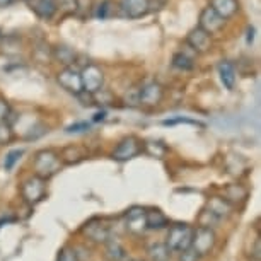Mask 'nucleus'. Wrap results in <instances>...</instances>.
Returning a JSON list of instances; mask_svg holds the SVG:
<instances>
[{
    "label": "nucleus",
    "instance_id": "c85d7f7f",
    "mask_svg": "<svg viewBox=\"0 0 261 261\" xmlns=\"http://www.w3.org/2000/svg\"><path fill=\"white\" fill-rule=\"evenodd\" d=\"M22 155H24L22 149H14V150L9 152V154L6 155V161H4V167H6V171H11L12 167L16 166L19 161H21Z\"/></svg>",
    "mask_w": 261,
    "mask_h": 261
},
{
    "label": "nucleus",
    "instance_id": "c9c22d12",
    "mask_svg": "<svg viewBox=\"0 0 261 261\" xmlns=\"http://www.w3.org/2000/svg\"><path fill=\"white\" fill-rule=\"evenodd\" d=\"M17 0H0V7H9L12 4H16Z\"/></svg>",
    "mask_w": 261,
    "mask_h": 261
},
{
    "label": "nucleus",
    "instance_id": "dca6fc26",
    "mask_svg": "<svg viewBox=\"0 0 261 261\" xmlns=\"http://www.w3.org/2000/svg\"><path fill=\"white\" fill-rule=\"evenodd\" d=\"M219 77L222 86L227 91L236 89V81H238V73H236V67L230 60H222L219 63Z\"/></svg>",
    "mask_w": 261,
    "mask_h": 261
},
{
    "label": "nucleus",
    "instance_id": "c756f323",
    "mask_svg": "<svg viewBox=\"0 0 261 261\" xmlns=\"http://www.w3.org/2000/svg\"><path fill=\"white\" fill-rule=\"evenodd\" d=\"M14 139L12 126L7 125L6 121H0V145H6Z\"/></svg>",
    "mask_w": 261,
    "mask_h": 261
},
{
    "label": "nucleus",
    "instance_id": "2eb2a0df",
    "mask_svg": "<svg viewBox=\"0 0 261 261\" xmlns=\"http://www.w3.org/2000/svg\"><path fill=\"white\" fill-rule=\"evenodd\" d=\"M26 4L39 19L51 21L57 16L55 2H51V0H26Z\"/></svg>",
    "mask_w": 261,
    "mask_h": 261
},
{
    "label": "nucleus",
    "instance_id": "a211bd4d",
    "mask_svg": "<svg viewBox=\"0 0 261 261\" xmlns=\"http://www.w3.org/2000/svg\"><path fill=\"white\" fill-rule=\"evenodd\" d=\"M77 58V53L67 45H58L55 48H51V60L60 63L62 67H73Z\"/></svg>",
    "mask_w": 261,
    "mask_h": 261
},
{
    "label": "nucleus",
    "instance_id": "72a5a7b5",
    "mask_svg": "<svg viewBox=\"0 0 261 261\" xmlns=\"http://www.w3.org/2000/svg\"><path fill=\"white\" fill-rule=\"evenodd\" d=\"M11 111H12V108H11V105H9V101L6 99V97L0 96V121H6Z\"/></svg>",
    "mask_w": 261,
    "mask_h": 261
},
{
    "label": "nucleus",
    "instance_id": "9b49d317",
    "mask_svg": "<svg viewBox=\"0 0 261 261\" xmlns=\"http://www.w3.org/2000/svg\"><path fill=\"white\" fill-rule=\"evenodd\" d=\"M186 45H188L196 55H198V53H206L212 48V36L206 31H203L200 26H195L186 34Z\"/></svg>",
    "mask_w": 261,
    "mask_h": 261
},
{
    "label": "nucleus",
    "instance_id": "423d86ee",
    "mask_svg": "<svg viewBox=\"0 0 261 261\" xmlns=\"http://www.w3.org/2000/svg\"><path fill=\"white\" fill-rule=\"evenodd\" d=\"M142 152V142L137 139L135 135H128L123 140H120V144L115 147V150L111 152V157L115 161H130L137 157Z\"/></svg>",
    "mask_w": 261,
    "mask_h": 261
},
{
    "label": "nucleus",
    "instance_id": "2f4dec72",
    "mask_svg": "<svg viewBox=\"0 0 261 261\" xmlns=\"http://www.w3.org/2000/svg\"><path fill=\"white\" fill-rule=\"evenodd\" d=\"M181 253V256H179V261H198L201 256L196 253V251L191 248H186V249H183V251H179Z\"/></svg>",
    "mask_w": 261,
    "mask_h": 261
},
{
    "label": "nucleus",
    "instance_id": "cd10ccee",
    "mask_svg": "<svg viewBox=\"0 0 261 261\" xmlns=\"http://www.w3.org/2000/svg\"><path fill=\"white\" fill-rule=\"evenodd\" d=\"M113 7H115V4H113V0H102L96 9V17L101 19V21H105L113 14Z\"/></svg>",
    "mask_w": 261,
    "mask_h": 261
},
{
    "label": "nucleus",
    "instance_id": "4468645a",
    "mask_svg": "<svg viewBox=\"0 0 261 261\" xmlns=\"http://www.w3.org/2000/svg\"><path fill=\"white\" fill-rule=\"evenodd\" d=\"M206 212H208L215 220L227 219L230 215V212H232V205L225 198H222V196H212V198L206 201Z\"/></svg>",
    "mask_w": 261,
    "mask_h": 261
},
{
    "label": "nucleus",
    "instance_id": "7ed1b4c3",
    "mask_svg": "<svg viewBox=\"0 0 261 261\" xmlns=\"http://www.w3.org/2000/svg\"><path fill=\"white\" fill-rule=\"evenodd\" d=\"M21 195H22V200L26 201L28 205L39 203L46 195V179L39 178L36 174L24 179L21 185Z\"/></svg>",
    "mask_w": 261,
    "mask_h": 261
},
{
    "label": "nucleus",
    "instance_id": "5701e85b",
    "mask_svg": "<svg viewBox=\"0 0 261 261\" xmlns=\"http://www.w3.org/2000/svg\"><path fill=\"white\" fill-rule=\"evenodd\" d=\"M149 256L152 261H169L171 258V249L167 248L166 243H157V244H152L149 248Z\"/></svg>",
    "mask_w": 261,
    "mask_h": 261
},
{
    "label": "nucleus",
    "instance_id": "9d476101",
    "mask_svg": "<svg viewBox=\"0 0 261 261\" xmlns=\"http://www.w3.org/2000/svg\"><path fill=\"white\" fill-rule=\"evenodd\" d=\"M121 16L128 19H142L150 12V0H120Z\"/></svg>",
    "mask_w": 261,
    "mask_h": 261
},
{
    "label": "nucleus",
    "instance_id": "4c0bfd02",
    "mask_svg": "<svg viewBox=\"0 0 261 261\" xmlns=\"http://www.w3.org/2000/svg\"><path fill=\"white\" fill-rule=\"evenodd\" d=\"M105 115H106V113H105V111H102V113H97V115H96V118H94V120H96V121H99V120H102V118H105Z\"/></svg>",
    "mask_w": 261,
    "mask_h": 261
},
{
    "label": "nucleus",
    "instance_id": "aec40b11",
    "mask_svg": "<svg viewBox=\"0 0 261 261\" xmlns=\"http://www.w3.org/2000/svg\"><path fill=\"white\" fill-rule=\"evenodd\" d=\"M84 159H86V150L79 145H68L60 154V161H63L65 164H77Z\"/></svg>",
    "mask_w": 261,
    "mask_h": 261
},
{
    "label": "nucleus",
    "instance_id": "f257e3e1",
    "mask_svg": "<svg viewBox=\"0 0 261 261\" xmlns=\"http://www.w3.org/2000/svg\"><path fill=\"white\" fill-rule=\"evenodd\" d=\"M60 166H62L60 154L51 149L39 150L38 154L34 155V161H33L34 174L43 179H50L51 176H55L57 172L60 171Z\"/></svg>",
    "mask_w": 261,
    "mask_h": 261
},
{
    "label": "nucleus",
    "instance_id": "f8f14e48",
    "mask_svg": "<svg viewBox=\"0 0 261 261\" xmlns=\"http://www.w3.org/2000/svg\"><path fill=\"white\" fill-rule=\"evenodd\" d=\"M84 234L87 236V238H91L92 241H96V243H106L108 239H111V229L105 225L102 220H91L89 224H86V227H84Z\"/></svg>",
    "mask_w": 261,
    "mask_h": 261
},
{
    "label": "nucleus",
    "instance_id": "b1692460",
    "mask_svg": "<svg viewBox=\"0 0 261 261\" xmlns=\"http://www.w3.org/2000/svg\"><path fill=\"white\" fill-rule=\"evenodd\" d=\"M142 149H145V152L152 157H157V159H162L167 152V147L162 144L159 140H150V142H145L142 144Z\"/></svg>",
    "mask_w": 261,
    "mask_h": 261
},
{
    "label": "nucleus",
    "instance_id": "6e6552de",
    "mask_svg": "<svg viewBox=\"0 0 261 261\" xmlns=\"http://www.w3.org/2000/svg\"><path fill=\"white\" fill-rule=\"evenodd\" d=\"M215 232L206 225H200L198 229L193 230V241H191V248H193L200 256L208 254L215 246Z\"/></svg>",
    "mask_w": 261,
    "mask_h": 261
},
{
    "label": "nucleus",
    "instance_id": "412c9836",
    "mask_svg": "<svg viewBox=\"0 0 261 261\" xmlns=\"http://www.w3.org/2000/svg\"><path fill=\"white\" fill-rule=\"evenodd\" d=\"M145 225H147V229L159 230L167 225V219H166V215L157 208L145 210Z\"/></svg>",
    "mask_w": 261,
    "mask_h": 261
},
{
    "label": "nucleus",
    "instance_id": "39448f33",
    "mask_svg": "<svg viewBox=\"0 0 261 261\" xmlns=\"http://www.w3.org/2000/svg\"><path fill=\"white\" fill-rule=\"evenodd\" d=\"M57 82L62 89H65L68 94H72L75 97L81 94V92H84L81 72H79L75 67H62V70H58L57 73Z\"/></svg>",
    "mask_w": 261,
    "mask_h": 261
},
{
    "label": "nucleus",
    "instance_id": "f704fd0d",
    "mask_svg": "<svg viewBox=\"0 0 261 261\" xmlns=\"http://www.w3.org/2000/svg\"><path fill=\"white\" fill-rule=\"evenodd\" d=\"M164 125H176V123H186V125H195V126H203L201 123L195 121V120H188V118H176V120H166L162 121Z\"/></svg>",
    "mask_w": 261,
    "mask_h": 261
},
{
    "label": "nucleus",
    "instance_id": "ea45409f",
    "mask_svg": "<svg viewBox=\"0 0 261 261\" xmlns=\"http://www.w3.org/2000/svg\"><path fill=\"white\" fill-rule=\"evenodd\" d=\"M51 2H55V0H51Z\"/></svg>",
    "mask_w": 261,
    "mask_h": 261
},
{
    "label": "nucleus",
    "instance_id": "f3484780",
    "mask_svg": "<svg viewBox=\"0 0 261 261\" xmlns=\"http://www.w3.org/2000/svg\"><path fill=\"white\" fill-rule=\"evenodd\" d=\"M210 7L214 9L220 17H224L225 21L232 19L236 14L239 12L238 0H210Z\"/></svg>",
    "mask_w": 261,
    "mask_h": 261
},
{
    "label": "nucleus",
    "instance_id": "58836bf2",
    "mask_svg": "<svg viewBox=\"0 0 261 261\" xmlns=\"http://www.w3.org/2000/svg\"><path fill=\"white\" fill-rule=\"evenodd\" d=\"M2 39H4V34L0 33V45H2Z\"/></svg>",
    "mask_w": 261,
    "mask_h": 261
},
{
    "label": "nucleus",
    "instance_id": "473e14b6",
    "mask_svg": "<svg viewBox=\"0 0 261 261\" xmlns=\"http://www.w3.org/2000/svg\"><path fill=\"white\" fill-rule=\"evenodd\" d=\"M57 261H79L75 249H72V248H63V249L60 251V254H58V259H57Z\"/></svg>",
    "mask_w": 261,
    "mask_h": 261
},
{
    "label": "nucleus",
    "instance_id": "1a4fd4ad",
    "mask_svg": "<svg viewBox=\"0 0 261 261\" xmlns=\"http://www.w3.org/2000/svg\"><path fill=\"white\" fill-rule=\"evenodd\" d=\"M225 19L220 17L219 14H217L214 9H212L210 6H206L201 9L200 16H198V26L203 29V31H206L210 34V36H214V34H219L220 31L224 29L225 26Z\"/></svg>",
    "mask_w": 261,
    "mask_h": 261
},
{
    "label": "nucleus",
    "instance_id": "e433bc0d",
    "mask_svg": "<svg viewBox=\"0 0 261 261\" xmlns=\"http://www.w3.org/2000/svg\"><path fill=\"white\" fill-rule=\"evenodd\" d=\"M248 33H249V36H248V43H251V41H253V33H254V29H253V28H249V29H248Z\"/></svg>",
    "mask_w": 261,
    "mask_h": 261
},
{
    "label": "nucleus",
    "instance_id": "a878e982",
    "mask_svg": "<svg viewBox=\"0 0 261 261\" xmlns=\"http://www.w3.org/2000/svg\"><path fill=\"white\" fill-rule=\"evenodd\" d=\"M94 11V0H75V16L86 19Z\"/></svg>",
    "mask_w": 261,
    "mask_h": 261
},
{
    "label": "nucleus",
    "instance_id": "7c9ffc66",
    "mask_svg": "<svg viewBox=\"0 0 261 261\" xmlns=\"http://www.w3.org/2000/svg\"><path fill=\"white\" fill-rule=\"evenodd\" d=\"M91 130V125L87 121H77V123H72L70 126L65 128L67 134H84V132H89Z\"/></svg>",
    "mask_w": 261,
    "mask_h": 261
},
{
    "label": "nucleus",
    "instance_id": "4be33fe9",
    "mask_svg": "<svg viewBox=\"0 0 261 261\" xmlns=\"http://www.w3.org/2000/svg\"><path fill=\"white\" fill-rule=\"evenodd\" d=\"M172 67L178 68L181 72H190L195 68V58L190 57L186 51H176L172 55Z\"/></svg>",
    "mask_w": 261,
    "mask_h": 261
},
{
    "label": "nucleus",
    "instance_id": "393cba45",
    "mask_svg": "<svg viewBox=\"0 0 261 261\" xmlns=\"http://www.w3.org/2000/svg\"><path fill=\"white\" fill-rule=\"evenodd\" d=\"M108 244V254H110V258H113L115 261H125L126 259V253L125 249L121 248V244L118 243L115 239H108L106 241Z\"/></svg>",
    "mask_w": 261,
    "mask_h": 261
},
{
    "label": "nucleus",
    "instance_id": "ddd939ff",
    "mask_svg": "<svg viewBox=\"0 0 261 261\" xmlns=\"http://www.w3.org/2000/svg\"><path fill=\"white\" fill-rule=\"evenodd\" d=\"M126 227L130 232L142 234L147 229L145 225V208L142 206H132L126 212Z\"/></svg>",
    "mask_w": 261,
    "mask_h": 261
},
{
    "label": "nucleus",
    "instance_id": "f03ea898",
    "mask_svg": "<svg viewBox=\"0 0 261 261\" xmlns=\"http://www.w3.org/2000/svg\"><path fill=\"white\" fill-rule=\"evenodd\" d=\"M193 227L186 224H174L169 227V232H167V241L166 246L171 251H183L191 246V241H193Z\"/></svg>",
    "mask_w": 261,
    "mask_h": 261
},
{
    "label": "nucleus",
    "instance_id": "bb28decb",
    "mask_svg": "<svg viewBox=\"0 0 261 261\" xmlns=\"http://www.w3.org/2000/svg\"><path fill=\"white\" fill-rule=\"evenodd\" d=\"M55 9L62 16H75V0H55Z\"/></svg>",
    "mask_w": 261,
    "mask_h": 261
},
{
    "label": "nucleus",
    "instance_id": "6ab92c4d",
    "mask_svg": "<svg viewBox=\"0 0 261 261\" xmlns=\"http://www.w3.org/2000/svg\"><path fill=\"white\" fill-rule=\"evenodd\" d=\"M224 198L229 201L230 205H236V203H241L248 198V190L244 188L243 185H227L224 190Z\"/></svg>",
    "mask_w": 261,
    "mask_h": 261
},
{
    "label": "nucleus",
    "instance_id": "20e7f679",
    "mask_svg": "<svg viewBox=\"0 0 261 261\" xmlns=\"http://www.w3.org/2000/svg\"><path fill=\"white\" fill-rule=\"evenodd\" d=\"M79 72H81L84 92H87V94H96L97 91L102 89V86H105V72H102V68L99 65H96V63H87V65Z\"/></svg>",
    "mask_w": 261,
    "mask_h": 261
},
{
    "label": "nucleus",
    "instance_id": "0eeeda50",
    "mask_svg": "<svg viewBox=\"0 0 261 261\" xmlns=\"http://www.w3.org/2000/svg\"><path fill=\"white\" fill-rule=\"evenodd\" d=\"M164 99V87L159 82L152 81L142 86L139 89V105L144 108H155Z\"/></svg>",
    "mask_w": 261,
    "mask_h": 261
}]
</instances>
